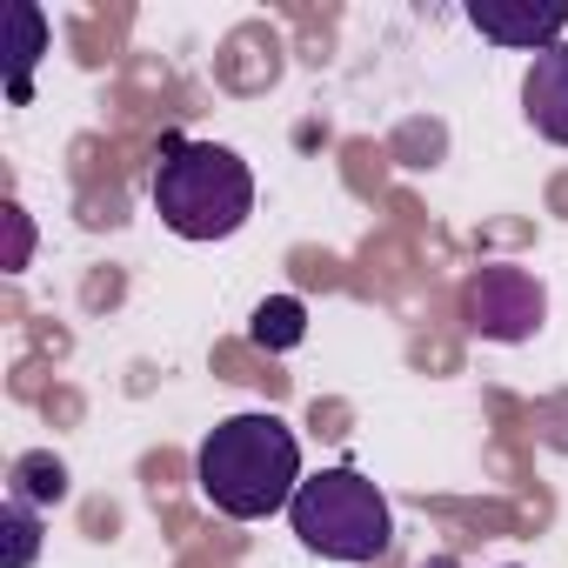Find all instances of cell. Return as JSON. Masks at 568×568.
Returning a JSON list of instances; mask_svg holds the SVG:
<instances>
[{
    "instance_id": "6da1fadb",
    "label": "cell",
    "mask_w": 568,
    "mask_h": 568,
    "mask_svg": "<svg viewBox=\"0 0 568 568\" xmlns=\"http://www.w3.org/2000/svg\"><path fill=\"white\" fill-rule=\"evenodd\" d=\"M201 495L234 515V521H261L274 508H288L302 488V442L288 422L274 415H227L207 428L201 455H194Z\"/></svg>"
},
{
    "instance_id": "52a82bcc",
    "label": "cell",
    "mask_w": 568,
    "mask_h": 568,
    "mask_svg": "<svg viewBox=\"0 0 568 568\" xmlns=\"http://www.w3.org/2000/svg\"><path fill=\"white\" fill-rule=\"evenodd\" d=\"M254 335L274 342V348H295V342H302V302H288V295H281V302H261V308H254Z\"/></svg>"
},
{
    "instance_id": "277c9868",
    "label": "cell",
    "mask_w": 568,
    "mask_h": 568,
    "mask_svg": "<svg viewBox=\"0 0 568 568\" xmlns=\"http://www.w3.org/2000/svg\"><path fill=\"white\" fill-rule=\"evenodd\" d=\"M462 315L488 342H528L541 328V281H528L521 267H481L462 288Z\"/></svg>"
},
{
    "instance_id": "3957f363",
    "label": "cell",
    "mask_w": 568,
    "mask_h": 568,
    "mask_svg": "<svg viewBox=\"0 0 568 568\" xmlns=\"http://www.w3.org/2000/svg\"><path fill=\"white\" fill-rule=\"evenodd\" d=\"M288 521H295L302 548L322 555V561H382L388 541H395V508H388V495H382L368 475H355V468H322V475H308V481L295 488V501H288Z\"/></svg>"
},
{
    "instance_id": "30bf717a",
    "label": "cell",
    "mask_w": 568,
    "mask_h": 568,
    "mask_svg": "<svg viewBox=\"0 0 568 568\" xmlns=\"http://www.w3.org/2000/svg\"><path fill=\"white\" fill-rule=\"evenodd\" d=\"M428 568H455V561H428Z\"/></svg>"
},
{
    "instance_id": "5b68a950",
    "label": "cell",
    "mask_w": 568,
    "mask_h": 568,
    "mask_svg": "<svg viewBox=\"0 0 568 568\" xmlns=\"http://www.w3.org/2000/svg\"><path fill=\"white\" fill-rule=\"evenodd\" d=\"M521 114H528V128H535L541 141L568 148V41H555V48H541V54L528 61Z\"/></svg>"
},
{
    "instance_id": "9c48e42d",
    "label": "cell",
    "mask_w": 568,
    "mask_h": 568,
    "mask_svg": "<svg viewBox=\"0 0 568 568\" xmlns=\"http://www.w3.org/2000/svg\"><path fill=\"white\" fill-rule=\"evenodd\" d=\"M8 535H14V541H8V568H28V561H34V521H28L21 501L8 508Z\"/></svg>"
},
{
    "instance_id": "ba28073f",
    "label": "cell",
    "mask_w": 568,
    "mask_h": 568,
    "mask_svg": "<svg viewBox=\"0 0 568 568\" xmlns=\"http://www.w3.org/2000/svg\"><path fill=\"white\" fill-rule=\"evenodd\" d=\"M21 495H34V501H61V495H68V468L48 462V455H28V462H21Z\"/></svg>"
},
{
    "instance_id": "8992f818",
    "label": "cell",
    "mask_w": 568,
    "mask_h": 568,
    "mask_svg": "<svg viewBox=\"0 0 568 568\" xmlns=\"http://www.w3.org/2000/svg\"><path fill=\"white\" fill-rule=\"evenodd\" d=\"M468 28L481 41H501V48H555V34L568 28V8H535V14H501V8H468Z\"/></svg>"
},
{
    "instance_id": "7a4b0ae2",
    "label": "cell",
    "mask_w": 568,
    "mask_h": 568,
    "mask_svg": "<svg viewBox=\"0 0 568 568\" xmlns=\"http://www.w3.org/2000/svg\"><path fill=\"white\" fill-rule=\"evenodd\" d=\"M154 214L181 241H227L254 214V174L221 141H174L154 168Z\"/></svg>"
}]
</instances>
